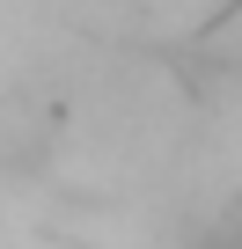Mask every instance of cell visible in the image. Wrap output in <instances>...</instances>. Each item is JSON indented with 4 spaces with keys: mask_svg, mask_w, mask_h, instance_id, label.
<instances>
[{
    "mask_svg": "<svg viewBox=\"0 0 242 249\" xmlns=\"http://www.w3.org/2000/svg\"><path fill=\"white\" fill-rule=\"evenodd\" d=\"M198 249H242V213H235V220H220V227H213Z\"/></svg>",
    "mask_w": 242,
    "mask_h": 249,
    "instance_id": "obj_1",
    "label": "cell"
}]
</instances>
